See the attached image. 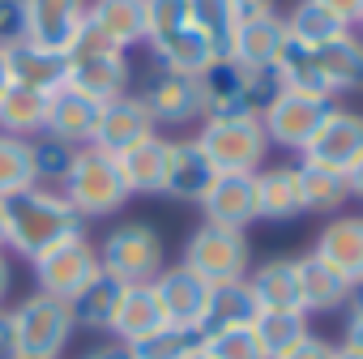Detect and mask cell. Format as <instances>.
I'll return each instance as SVG.
<instances>
[{
    "label": "cell",
    "instance_id": "6da1fadb",
    "mask_svg": "<svg viewBox=\"0 0 363 359\" xmlns=\"http://www.w3.org/2000/svg\"><path fill=\"white\" fill-rule=\"evenodd\" d=\"M5 214V253H18L22 261L43 257L48 248L86 236V219L65 201L60 189H26L9 201H0Z\"/></svg>",
    "mask_w": 363,
    "mask_h": 359
},
{
    "label": "cell",
    "instance_id": "74e56055",
    "mask_svg": "<svg viewBox=\"0 0 363 359\" xmlns=\"http://www.w3.org/2000/svg\"><path fill=\"white\" fill-rule=\"evenodd\" d=\"M189 18L193 26L201 31V39L210 43L214 60L218 56H231V43H235V13H231V0H189Z\"/></svg>",
    "mask_w": 363,
    "mask_h": 359
},
{
    "label": "cell",
    "instance_id": "83f0119b",
    "mask_svg": "<svg viewBox=\"0 0 363 359\" xmlns=\"http://www.w3.org/2000/svg\"><path fill=\"white\" fill-rule=\"evenodd\" d=\"M295 282H299V308L303 312H333L346 304V278L333 274L316 253L295 257Z\"/></svg>",
    "mask_w": 363,
    "mask_h": 359
},
{
    "label": "cell",
    "instance_id": "8992f818",
    "mask_svg": "<svg viewBox=\"0 0 363 359\" xmlns=\"http://www.w3.org/2000/svg\"><path fill=\"white\" fill-rule=\"evenodd\" d=\"M99 270L120 278L124 287L154 282L162 274V236L150 223H120L99 248Z\"/></svg>",
    "mask_w": 363,
    "mask_h": 359
},
{
    "label": "cell",
    "instance_id": "2e32d148",
    "mask_svg": "<svg viewBox=\"0 0 363 359\" xmlns=\"http://www.w3.org/2000/svg\"><path fill=\"white\" fill-rule=\"evenodd\" d=\"M359 154H363V116L350 107H333L312 133V141L303 145V158L325 162L333 171H346Z\"/></svg>",
    "mask_w": 363,
    "mask_h": 359
},
{
    "label": "cell",
    "instance_id": "3957f363",
    "mask_svg": "<svg viewBox=\"0 0 363 359\" xmlns=\"http://www.w3.org/2000/svg\"><path fill=\"white\" fill-rule=\"evenodd\" d=\"M65 201L82 214V219H107L116 214L124 201H128V189H124V180H120V167L111 154L94 150V145H82L69 175H65V184H60Z\"/></svg>",
    "mask_w": 363,
    "mask_h": 359
},
{
    "label": "cell",
    "instance_id": "f1b7e54d",
    "mask_svg": "<svg viewBox=\"0 0 363 359\" xmlns=\"http://www.w3.org/2000/svg\"><path fill=\"white\" fill-rule=\"evenodd\" d=\"M48 99L52 94H39L30 86L9 82L5 94H0V133H5V137H22V141L39 137L43 124H48Z\"/></svg>",
    "mask_w": 363,
    "mask_h": 359
},
{
    "label": "cell",
    "instance_id": "7a4b0ae2",
    "mask_svg": "<svg viewBox=\"0 0 363 359\" xmlns=\"http://www.w3.org/2000/svg\"><path fill=\"white\" fill-rule=\"evenodd\" d=\"M201 86V116L206 120H231V116H261L278 94V69H248L231 56L210 60L197 73Z\"/></svg>",
    "mask_w": 363,
    "mask_h": 359
},
{
    "label": "cell",
    "instance_id": "8d00e7d4",
    "mask_svg": "<svg viewBox=\"0 0 363 359\" xmlns=\"http://www.w3.org/2000/svg\"><path fill=\"white\" fill-rule=\"evenodd\" d=\"M252 333L265 350V359H282L295 342L308 338V312H257L252 321Z\"/></svg>",
    "mask_w": 363,
    "mask_h": 359
},
{
    "label": "cell",
    "instance_id": "ab89813d",
    "mask_svg": "<svg viewBox=\"0 0 363 359\" xmlns=\"http://www.w3.org/2000/svg\"><path fill=\"white\" fill-rule=\"evenodd\" d=\"M35 189V167H30V145L22 137L0 133V201Z\"/></svg>",
    "mask_w": 363,
    "mask_h": 359
},
{
    "label": "cell",
    "instance_id": "c3c4849f",
    "mask_svg": "<svg viewBox=\"0 0 363 359\" xmlns=\"http://www.w3.org/2000/svg\"><path fill=\"white\" fill-rule=\"evenodd\" d=\"M342 175H346V193L363 201V154H359V158H354V162H350V167H346Z\"/></svg>",
    "mask_w": 363,
    "mask_h": 359
},
{
    "label": "cell",
    "instance_id": "484cf974",
    "mask_svg": "<svg viewBox=\"0 0 363 359\" xmlns=\"http://www.w3.org/2000/svg\"><path fill=\"white\" fill-rule=\"evenodd\" d=\"M303 214V193H299V171L278 162V167H261L257 171V219H299Z\"/></svg>",
    "mask_w": 363,
    "mask_h": 359
},
{
    "label": "cell",
    "instance_id": "5b68a950",
    "mask_svg": "<svg viewBox=\"0 0 363 359\" xmlns=\"http://www.w3.org/2000/svg\"><path fill=\"white\" fill-rule=\"evenodd\" d=\"M69 86L94 103H111L128 94V56L99 35L82 31L77 43L69 48Z\"/></svg>",
    "mask_w": 363,
    "mask_h": 359
},
{
    "label": "cell",
    "instance_id": "7dc6e473",
    "mask_svg": "<svg viewBox=\"0 0 363 359\" xmlns=\"http://www.w3.org/2000/svg\"><path fill=\"white\" fill-rule=\"evenodd\" d=\"M231 13H235V22L261 18V13H274V0H231Z\"/></svg>",
    "mask_w": 363,
    "mask_h": 359
},
{
    "label": "cell",
    "instance_id": "9c48e42d",
    "mask_svg": "<svg viewBox=\"0 0 363 359\" xmlns=\"http://www.w3.org/2000/svg\"><path fill=\"white\" fill-rule=\"evenodd\" d=\"M35 265V282L43 295H56V299H73L94 274H99V248L86 240V236H73L56 248H48L43 257L30 261Z\"/></svg>",
    "mask_w": 363,
    "mask_h": 359
},
{
    "label": "cell",
    "instance_id": "e575fe53",
    "mask_svg": "<svg viewBox=\"0 0 363 359\" xmlns=\"http://www.w3.org/2000/svg\"><path fill=\"white\" fill-rule=\"evenodd\" d=\"M26 145H30V167H35V184L39 189H60L65 175H69V167H73V158H77V150H82V145L60 141L52 133H39Z\"/></svg>",
    "mask_w": 363,
    "mask_h": 359
},
{
    "label": "cell",
    "instance_id": "11a10c76",
    "mask_svg": "<svg viewBox=\"0 0 363 359\" xmlns=\"http://www.w3.org/2000/svg\"><path fill=\"white\" fill-rule=\"evenodd\" d=\"M333 359H363L359 350H350V346H333Z\"/></svg>",
    "mask_w": 363,
    "mask_h": 359
},
{
    "label": "cell",
    "instance_id": "7402d4cb",
    "mask_svg": "<svg viewBox=\"0 0 363 359\" xmlns=\"http://www.w3.org/2000/svg\"><path fill=\"white\" fill-rule=\"evenodd\" d=\"M99 111H103V103H94V99L77 94L73 86H65V90H56L48 99V124H43V133H52L60 141H73V145H90Z\"/></svg>",
    "mask_w": 363,
    "mask_h": 359
},
{
    "label": "cell",
    "instance_id": "ee69618b",
    "mask_svg": "<svg viewBox=\"0 0 363 359\" xmlns=\"http://www.w3.org/2000/svg\"><path fill=\"white\" fill-rule=\"evenodd\" d=\"M282 359H333V346L325 342V338H316V333H308L303 342H295Z\"/></svg>",
    "mask_w": 363,
    "mask_h": 359
},
{
    "label": "cell",
    "instance_id": "e0dca14e",
    "mask_svg": "<svg viewBox=\"0 0 363 359\" xmlns=\"http://www.w3.org/2000/svg\"><path fill=\"white\" fill-rule=\"evenodd\" d=\"M218 180V167L206 158V150L193 141H171L167 145V175H162V193L175 201H201L210 184Z\"/></svg>",
    "mask_w": 363,
    "mask_h": 359
},
{
    "label": "cell",
    "instance_id": "bcb514c9",
    "mask_svg": "<svg viewBox=\"0 0 363 359\" xmlns=\"http://www.w3.org/2000/svg\"><path fill=\"white\" fill-rule=\"evenodd\" d=\"M18 355V342H13V312L0 308V359H13Z\"/></svg>",
    "mask_w": 363,
    "mask_h": 359
},
{
    "label": "cell",
    "instance_id": "d6986e66",
    "mask_svg": "<svg viewBox=\"0 0 363 359\" xmlns=\"http://www.w3.org/2000/svg\"><path fill=\"white\" fill-rule=\"evenodd\" d=\"M86 31L120 52L145 43V0H90Z\"/></svg>",
    "mask_w": 363,
    "mask_h": 359
},
{
    "label": "cell",
    "instance_id": "91938a15",
    "mask_svg": "<svg viewBox=\"0 0 363 359\" xmlns=\"http://www.w3.org/2000/svg\"><path fill=\"white\" fill-rule=\"evenodd\" d=\"M359 31H363V18H359Z\"/></svg>",
    "mask_w": 363,
    "mask_h": 359
},
{
    "label": "cell",
    "instance_id": "f35d334b",
    "mask_svg": "<svg viewBox=\"0 0 363 359\" xmlns=\"http://www.w3.org/2000/svg\"><path fill=\"white\" fill-rule=\"evenodd\" d=\"M197 346H201V333H197V329L162 325V329H154L150 338L128 342V355H133V359H189Z\"/></svg>",
    "mask_w": 363,
    "mask_h": 359
},
{
    "label": "cell",
    "instance_id": "6f0895ef",
    "mask_svg": "<svg viewBox=\"0 0 363 359\" xmlns=\"http://www.w3.org/2000/svg\"><path fill=\"white\" fill-rule=\"evenodd\" d=\"M0 248H5V214H0Z\"/></svg>",
    "mask_w": 363,
    "mask_h": 359
},
{
    "label": "cell",
    "instance_id": "30bf717a",
    "mask_svg": "<svg viewBox=\"0 0 363 359\" xmlns=\"http://www.w3.org/2000/svg\"><path fill=\"white\" fill-rule=\"evenodd\" d=\"M329 111H333V99H316V94H295V90H282V94H278V99L261 111V128H265L269 145L303 150Z\"/></svg>",
    "mask_w": 363,
    "mask_h": 359
},
{
    "label": "cell",
    "instance_id": "5bb4252c",
    "mask_svg": "<svg viewBox=\"0 0 363 359\" xmlns=\"http://www.w3.org/2000/svg\"><path fill=\"white\" fill-rule=\"evenodd\" d=\"M145 137H154V116L145 111V103L137 94H120V99L103 103L90 145L103 150V154H111V158H120L124 150H133Z\"/></svg>",
    "mask_w": 363,
    "mask_h": 359
},
{
    "label": "cell",
    "instance_id": "cb8c5ba5",
    "mask_svg": "<svg viewBox=\"0 0 363 359\" xmlns=\"http://www.w3.org/2000/svg\"><path fill=\"white\" fill-rule=\"evenodd\" d=\"M167 137H145V141H137L133 150H124L120 158H116V167H120V180H124V189H128V197L137 193V197H154V193H162V175H167Z\"/></svg>",
    "mask_w": 363,
    "mask_h": 359
},
{
    "label": "cell",
    "instance_id": "60d3db41",
    "mask_svg": "<svg viewBox=\"0 0 363 359\" xmlns=\"http://www.w3.org/2000/svg\"><path fill=\"white\" fill-rule=\"evenodd\" d=\"M184 26H193L189 0H145V43H158Z\"/></svg>",
    "mask_w": 363,
    "mask_h": 359
},
{
    "label": "cell",
    "instance_id": "4fadbf2b",
    "mask_svg": "<svg viewBox=\"0 0 363 359\" xmlns=\"http://www.w3.org/2000/svg\"><path fill=\"white\" fill-rule=\"evenodd\" d=\"M206 223L227 231H248L257 223V171H218L210 193L201 197Z\"/></svg>",
    "mask_w": 363,
    "mask_h": 359
},
{
    "label": "cell",
    "instance_id": "680465c9",
    "mask_svg": "<svg viewBox=\"0 0 363 359\" xmlns=\"http://www.w3.org/2000/svg\"><path fill=\"white\" fill-rule=\"evenodd\" d=\"M13 359H30V355H13Z\"/></svg>",
    "mask_w": 363,
    "mask_h": 359
},
{
    "label": "cell",
    "instance_id": "ba28073f",
    "mask_svg": "<svg viewBox=\"0 0 363 359\" xmlns=\"http://www.w3.org/2000/svg\"><path fill=\"white\" fill-rule=\"evenodd\" d=\"M248 261H252V253H248L244 231H227V227H214V223H201L184 244V265L193 274H201L210 287L248 278Z\"/></svg>",
    "mask_w": 363,
    "mask_h": 359
},
{
    "label": "cell",
    "instance_id": "816d5d0a",
    "mask_svg": "<svg viewBox=\"0 0 363 359\" xmlns=\"http://www.w3.org/2000/svg\"><path fill=\"white\" fill-rule=\"evenodd\" d=\"M9 287H13V261H9L5 248H0V308H5V299H9Z\"/></svg>",
    "mask_w": 363,
    "mask_h": 359
},
{
    "label": "cell",
    "instance_id": "52a82bcc",
    "mask_svg": "<svg viewBox=\"0 0 363 359\" xmlns=\"http://www.w3.org/2000/svg\"><path fill=\"white\" fill-rule=\"evenodd\" d=\"M197 145L218 171H261L269 154V137L261 128V116H231V120H206L197 133Z\"/></svg>",
    "mask_w": 363,
    "mask_h": 359
},
{
    "label": "cell",
    "instance_id": "ffe728a7",
    "mask_svg": "<svg viewBox=\"0 0 363 359\" xmlns=\"http://www.w3.org/2000/svg\"><path fill=\"white\" fill-rule=\"evenodd\" d=\"M312 253H316L333 274H342L346 287L359 282V278H363V219H359V214L333 219V223L316 236V248H312Z\"/></svg>",
    "mask_w": 363,
    "mask_h": 359
},
{
    "label": "cell",
    "instance_id": "7c38bea8",
    "mask_svg": "<svg viewBox=\"0 0 363 359\" xmlns=\"http://www.w3.org/2000/svg\"><path fill=\"white\" fill-rule=\"evenodd\" d=\"M137 99L145 103V111L154 116V124H189V120L201 116L197 73H175V69H162L158 65Z\"/></svg>",
    "mask_w": 363,
    "mask_h": 359
},
{
    "label": "cell",
    "instance_id": "836d02e7",
    "mask_svg": "<svg viewBox=\"0 0 363 359\" xmlns=\"http://www.w3.org/2000/svg\"><path fill=\"white\" fill-rule=\"evenodd\" d=\"M150 52H154V60L162 69H175V73H201L214 60V52H210V43L201 39L197 26H184V31H175V35L150 43Z\"/></svg>",
    "mask_w": 363,
    "mask_h": 359
},
{
    "label": "cell",
    "instance_id": "ac0fdd59",
    "mask_svg": "<svg viewBox=\"0 0 363 359\" xmlns=\"http://www.w3.org/2000/svg\"><path fill=\"white\" fill-rule=\"evenodd\" d=\"M5 65H9V82L18 86H30L39 94H56L69 86V56L60 52H48L30 39H18L5 48Z\"/></svg>",
    "mask_w": 363,
    "mask_h": 359
},
{
    "label": "cell",
    "instance_id": "d4e9b609",
    "mask_svg": "<svg viewBox=\"0 0 363 359\" xmlns=\"http://www.w3.org/2000/svg\"><path fill=\"white\" fill-rule=\"evenodd\" d=\"M257 299H252V291H248V282L244 278H235V282H214L210 287V299H206V316H201V325H197V333L201 338H210V333H223V329H240V325H252L257 321Z\"/></svg>",
    "mask_w": 363,
    "mask_h": 359
},
{
    "label": "cell",
    "instance_id": "f907efd6",
    "mask_svg": "<svg viewBox=\"0 0 363 359\" xmlns=\"http://www.w3.org/2000/svg\"><path fill=\"white\" fill-rule=\"evenodd\" d=\"M82 359H133V355H128L124 342H103V346H94V350L82 355Z\"/></svg>",
    "mask_w": 363,
    "mask_h": 359
},
{
    "label": "cell",
    "instance_id": "db71d44e",
    "mask_svg": "<svg viewBox=\"0 0 363 359\" xmlns=\"http://www.w3.org/2000/svg\"><path fill=\"white\" fill-rule=\"evenodd\" d=\"M5 86H9V65H5V48H0V94H5Z\"/></svg>",
    "mask_w": 363,
    "mask_h": 359
},
{
    "label": "cell",
    "instance_id": "f546056e",
    "mask_svg": "<svg viewBox=\"0 0 363 359\" xmlns=\"http://www.w3.org/2000/svg\"><path fill=\"white\" fill-rule=\"evenodd\" d=\"M257 308L261 312H295L299 308V282H295V261L291 257H278V261H265L257 274L244 278ZM303 312V308H299Z\"/></svg>",
    "mask_w": 363,
    "mask_h": 359
},
{
    "label": "cell",
    "instance_id": "4316f807",
    "mask_svg": "<svg viewBox=\"0 0 363 359\" xmlns=\"http://www.w3.org/2000/svg\"><path fill=\"white\" fill-rule=\"evenodd\" d=\"M120 295H124V282L99 270V274H94L73 299H69L73 325H77V329H94V333H111V321H116Z\"/></svg>",
    "mask_w": 363,
    "mask_h": 359
},
{
    "label": "cell",
    "instance_id": "4dcf8cb0",
    "mask_svg": "<svg viewBox=\"0 0 363 359\" xmlns=\"http://www.w3.org/2000/svg\"><path fill=\"white\" fill-rule=\"evenodd\" d=\"M316 65H320V77H325L329 94L359 90L363 86V35L346 31L342 39H333L329 48L316 52Z\"/></svg>",
    "mask_w": 363,
    "mask_h": 359
},
{
    "label": "cell",
    "instance_id": "681fc988",
    "mask_svg": "<svg viewBox=\"0 0 363 359\" xmlns=\"http://www.w3.org/2000/svg\"><path fill=\"white\" fill-rule=\"evenodd\" d=\"M342 346H350V350H359V355H363V316H346Z\"/></svg>",
    "mask_w": 363,
    "mask_h": 359
},
{
    "label": "cell",
    "instance_id": "9a60e30c",
    "mask_svg": "<svg viewBox=\"0 0 363 359\" xmlns=\"http://www.w3.org/2000/svg\"><path fill=\"white\" fill-rule=\"evenodd\" d=\"M154 295L162 304V316L167 325H184V329H197L201 316H206V299H210V282L201 274H193L184 261L179 265H162V274L154 278Z\"/></svg>",
    "mask_w": 363,
    "mask_h": 359
},
{
    "label": "cell",
    "instance_id": "b9f144b4",
    "mask_svg": "<svg viewBox=\"0 0 363 359\" xmlns=\"http://www.w3.org/2000/svg\"><path fill=\"white\" fill-rule=\"evenodd\" d=\"M201 346H206V355H210V359H265V350H261V342H257L252 325L210 333V338H201Z\"/></svg>",
    "mask_w": 363,
    "mask_h": 359
},
{
    "label": "cell",
    "instance_id": "277c9868",
    "mask_svg": "<svg viewBox=\"0 0 363 359\" xmlns=\"http://www.w3.org/2000/svg\"><path fill=\"white\" fill-rule=\"evenodd\" d=\"M13 312V342H18V355H30V359H60L77 333L73 325V312L65 299L56 295H26Z\"/></svg>",
    "mask_w": 363,
    "mask_h": 359
},
{
    "label": "cell",
    "instance_id": "f6af8a7d",
    "mask_svg": "<svg viewBox=\"0 0 363 359\" xmlns=\"http://www.w3.org/2000/svg\"><path fill=\"white\" fill-rule=\"evenodd\" d=\"M316 5H325L329 13H337L346 26H359V18H363V0H316Z\"/></svg>",
    "mask_w": 363,
    "mask_h": 359
},
{
    "label": "cell",
    "instance_id": "8fae6325",
    "mask_svg": "<svg viewBox=\"0 0 363 359\" xmlns=\"http://www.w3.org/2000/svg\"><path fill=\"white\" fill-rule=\"evenodd\" d=\"M86 5L90 0H22L26 9V39L69 56L77 35L86 31Z\"/></svg>",
    "mask_w": 363,
    "mask_h": 359
},
{
    "label": "cell",
    "instance_id": "603a6c76",
    "mask_svg": "<svg viewBox=\"0 0 363 359\" xmlns=\"http://www.w3.org/2000/svg\"><path fill=\"white\" fill-rule=\"evenodd\" d=\"M162 325H167V316H162V304H158V295H154V282H133V287H124L120 308H116V321H111V338L128 346V342L150 338V333L162 329Z\"/></svg>",
    "mask_w": 363,
    "mask_h": 359
},
{
    "label": "cell",
    "instance_id": "44dd1931",
    "mask_svg": "<svg viewBox=\"0 0 363 359\" xmlns=\"http://www.w3.org/2000/svg\"><path fill=\"white\" fill-rule=\"evenodd\" d=\"M282 48H286V22L278 13H261V18H244L235 26L231 60H240L248 69H274Z\"/></svg>",
    "mask_w": 363,
    "mask_h": 359
},
{
    "label": "cell",
    "instance_id": "d6a6232c",
    "mask_svg": "<svg viewBox=\"0 0 363 359\" xmlns=\"http://www.w3.org/2000/svg\"><path fill=\"white\" fill-rule=\"evenodd\" d=\"M295 171H299L303 214H308V210H312V214H333V210H342V201L350 197V193H346V175L333 171V167H325V162L303 158Z\"/></svg>",
    "mask_w": 363,
    "mask_h": 359
},
{
    "label": "cell",
    "instance_id": "d590c367",
    "mask_svg": "<svg viewBox=\"0 0 363 359\" xmlns=\"http://www.w3.org/2000/svg\"><path fill=\"white\" fill-rule=\"evenodd\" d=\"M278 82H282V90H295V94H316V99H333L329 94V86H325V77H320V65H316V52H308V48H299V43H291L286 39V48H282V56H278Z\"/></svg>",
    "mask_w": 363,
    "mask_h": 359
},
{
    "label": "cell",
    "instance_id": "1f68e13d",
    "mask_svg": "<svg viewBox=\"0 0 363 359\" xmlns=\"http://www.w3.org/2000/svg\"><path fill=\"white\" fill-rule=\"evenodd\" d=\"M282 22H286V39L308 48V52H320V48H329L333 39H342L350 31L337 13H329L325 5H316V0H299L295 13L282 18Z\"/></svg>",
    "mask_w": 363,
    "mask_h": 359
},
{
    "label": "cell",
    "instance_id": "9f6ffc18",
    "mask_svg": "<svg viewBox=\"0 0 363 359\" xmlns=\"http://www.w3.org/2000/svg\"><path fill=\"white\" fill-rule=\"evenodd\" d=\"M189 359H210V355H206V346H197V350H193Z\"/></svg>",
    "mask_w": 363,
    "mask_h": 359
},
{
    "label": "cell",
    "instance_id": "7bdbcfd3",
    "mask_svg": "<svg viewBox=\"0 0 363 359\" xmlns=\"http://www.w3.org/2000/svg\"><path fill=\"white\" fill-rule=\"evenodd\" d=\"M26 39V9L22 0H0V48Z\"/></svg>",
    "mask_w": 363,
    "mask_h": 359
},
{
    "label": "cell",
    "instance_id": "f5cc1de1",
    "mask_svg": "<svg viewBox=\"0 0 363 359\" xmlns=\"http://www.w3.org/2000/svg\"><path fill=\"white\" fill-rule=\"evenodd\" d=\"M346 312L350 316H363V278L346 287Z\"/></svg>",
    "mask_w": 363,
    "mask_h": 359
}]
</instances>
